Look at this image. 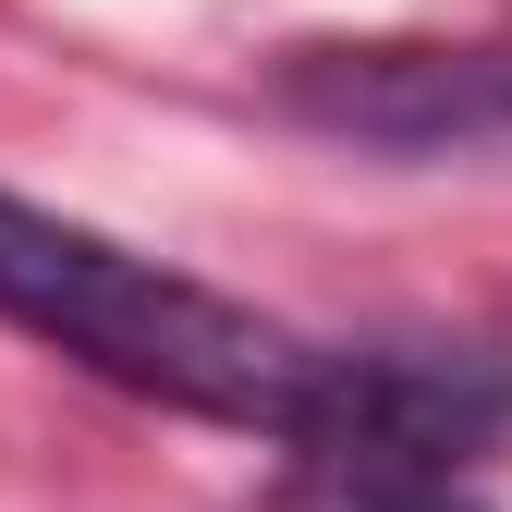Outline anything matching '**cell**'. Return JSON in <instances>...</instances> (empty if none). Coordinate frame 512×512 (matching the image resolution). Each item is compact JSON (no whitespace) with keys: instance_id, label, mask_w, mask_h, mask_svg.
<instances>
[{"instance_id":"obj_1","label":"cell","mask_w":512,"mask_h":512,"mask_svg":"<svg viewBox=\"0 0 512 512\" xmlns=\"http://www.w3.org/2000/svg\"><path fill=\"white\" fill-rule=\"evenodd\" d=\"M0 317L135 403L256 427V439H293V452H330V464H439L476 427H500V403H512L464 354L452 366L330 354V342H305V330L159 269V256L110 244L86 220H49L25 196H0Z\"/></svg>"},{"instance_id":"obj_2","label":"cell","mask_w":512,"mask_h":512,"mask_svg":"<svg viewBox=\"0 0 512 512\" xmlns=\"http://www.w3.org/2000/svg\"><path fill=\"white\" fill-rule=\"evenodd\" d=\"M293 98L330 110L342 135L439 147V135H488V122H512V61H488V49H342V74L305 61Z\"/></svg>"},{"instance_id":"obj_3","label":"cell","mask_w":512,"mask_h":512,"mask_svg":"<svg viewBox=\"0 0 512 512\" xmlns=\"http://www.w3.org/2000/svg\"><path fill=\"white\" fill-rule=\"evenodd\" d=\"M391 512H476V500H391Z\"/></svg>"}]
</instances>
